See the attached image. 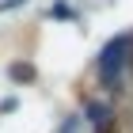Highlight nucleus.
<instances>
[{
  "label": "nucleus",
  "mask_w": 133,
  "mask_h": 133,
  "mask_svg": "<svg viewBox=\"0 0 133 133\" xmlns=\"http://www.w3.org/2000/svg\"><path fill=\"white\" fill-rule=\"evenodd\" d=\"M125 46H129V42H114V46H110V50H107V61H103V65H107V69H110V65H118V61H122V53H125Z\"/></svg>",
  "instance_id": "1"
},
{
  "label": "nucleus",
  "mask_w": 133,
  "mask_h": 133,
  "mask_svg": "<svg viewBox=\"0 0 133 133\" xmlns=\"http://www.w3.org/2000/svg\"><path fill=\"white\" fill-rule=\"evenodd\" d=\"M95 133H118V122L114 118H99L95 122Z\"/></svg>",
  "instance_id": "2"
},
{
  "label": "nucleus",
  "mask_w": 133,
  "mask_h": 133,
  "mask_svg": "<svg viewBox=\"0 0 133 133\" xmlns=\"http://www.w3.org/2000/svg\"><path fill=\"white\" fill-rule=\"evenodd\" d=\"M129 69H133V57H129Z\"/></svg>",
  "instance_id": "3"
}]
</instances>
